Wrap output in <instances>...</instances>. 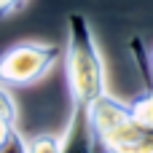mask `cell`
<instances>
[{"label": "cell", "mask_w": 153, "mask_h": 153, "mask_svg": "<svg viewBox=\"0 0 153 153\" xmlns=\"http://www.w3.org/2000/svg\"><path fill=\"white\" fill-rule=\"evenodd\" d=\"M62 134H65V145H62V153H102V148L97 145L94 129H91L89 105L73 102L70 121H67V129H65Z\"/></svg>", "instance_id": "cell-5"}, {"label": "cell", "mask_w": 153, "mask_h": 153, "mask_svg": "<svg viewBox=\"0 0 153 153\" xmlns=\"http://www.w3.org/2000/svg\"><path fill=\"white\" fill-rule=\"evenodd\" d=\"M16 116H19L16 100H13V94L8 91V86L0 83V118H5L8 124H16Z\"/></svg>", "instance_id": "cell-7"}, {"label": "cell", "mask_w": 153, "mask_h": 153, "mask_svg": "<svg viewBox=\"0 0 153 153\" xmlns=\"http://www.w3.org/2000/svg\"><path fill=\"white\" fill-rule=\"evenodd\" d=\"M0 153H27V140L22 137L19 129H13V132L8 134V140L0 145Z\"/></svg>", "instance_id": "cell-8"}, {"label": "cell", "mask_w": 153, "mask_h": 153, "mask_svg": "<svg viewBox=\"0 0 153 153\" xmlns=\"http://www.w3.org/2000/svg\"><path fill=\"white\" fill-rule=\"evenodd\" d=\"M65 73L73 102L91 105L102 94H108L105 59L94 40L91 24L81 11L67 13V51H65Z\"/></svg>", "instance_id": "cell-1"}, {"label": "cell", "mask_w": 153, "mask_h": 153, "mask_svg": "<svg viewBox=\"0 0 153 153\" xmlns=\"http://www.w3.org/2000/svg\"><path fill=\"white\" fill-rule=\"evenodd\" d=\"M65 145V134H54V132H40L27 137V153H62Z\"/></svg>", "instance_id": "cell-6"}, {"label": "cell", "mask_w": 153, "mask_h": 153, "mask_svg": "<svg viewBox=\"0 0 153 153\" xmlns=\"http://www.w3.org/2000/svg\"><path fill=\"white\" fill-rule=\"evenodd\" d=\"M126 46H129V54H132L134 62H137L140 78H143V91L129 102V110H132V116H134L140 124H145V126L153 129V67H151V48L143 43L140 35H132V38L126 40Z\"/></svg>", "instance_id": "cell-4"}, {"label": "cell", "mask_w": 153, "mask_h": 153, "mask_svg": "<svg viewBox=\"0 0 153 153\" xmlns=\"http://www.w3.org/2000/svg\"><path fill=\"white\" fill-rule=\"evenodd\" d=\"M22 5H24V0H0V19L13 16V13H16Z\"/></svg>", "instance_id": "cell-9"}, {"label": "cell", "mask_w": 153, "mask_h": 153, "mask_svg": "<svg viewBox=\"0 0 153 153\" xmlns=\"http://www.w3.org/2000/svg\"><path fill=\"white\" fill-rule=\"evenodd\" d=\"M62 59V48L54 43H16L0 54V83L30 86L48 75V70Z\"/></svg>", "instance_id": "cell-3"}, {"label": "cell", "mask_w": 153, "mask_h": 153, "mask_svg": "<svg viewBox=\"0 0 153 153\" xmlns=\"http://www.w3.org/2000/svg\"><path fill=\"white\" fill-rule=\"evenodd\" d=\"M151 67H153V48H151Z\"/></svg>", "instance_id": "cell-11"}, {"label": "cell", "mask_w": 153, "mask_h": 153, "mask_svg": "<svg viewBox=\"0 0 153 153\" xmlns=\"http://www.w3.org/2000/svg\"><path fill=\"white\" fill-rule=\"evenodd\" d=\"M13 129H16V124H8L5 118H0V145H3V143L8 140V134H11Z\"/></svg>", "instance_id": "cell-10"}, {"label": "cell", "mask_w": 153, "mask_h": 153, "mask_svg": "<svg viewBox=\"0 0 153 153\" xmlns=\"http://www.w3.org/2000/svg\"><path fill=\"white\" fill-rule=\"evenodd\" d=\"M89 116L102 153H153V129L132 116L129 102L102 94L89 105Z\"/></svg>", "instance_id": "cell-2"}]
</instances>
